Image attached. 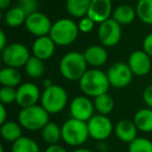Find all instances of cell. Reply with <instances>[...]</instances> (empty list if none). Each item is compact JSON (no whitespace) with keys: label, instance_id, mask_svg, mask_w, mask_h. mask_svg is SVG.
<instances>
[{"label":"cell","instance_id":"13","mask_svg":"<svg viewBox=\"0 0 152 152\" xmlns=\"http://www.w3.org/2000/svg\"><path fill=\"white\" fill-rule=\"evenodd\" d=\"M94 110V102L87 96H77L70 103V114L72 118L85 122H88L93 117Z\"/></svg>","mask_w":152,"mask_h":152},{"label":"cell","instance_id":"29","mask_svg":"<svg viewBox=\"0 0 152 152\" xmlns=\"http://www.w3.org/2000/svg\"><path fill=\"white\" fill-rule=\"evenodd\" d=\"M137 17L143 23L152 25V0H139L135 5Z\"/></svg>","mask_w":152,"mask_h":152},{"label":"cell","instance_id":"6","mask_svg":"<svg viewBox=\"0 0 152 152\" xmlns=\"http://www.w3.org/2000/svg\"><path fill=\"white\" fill-rule=\"evenodd\" d=\"M68 102V94L63 87L52 85L44 89L41 96V105L50 115H55L65 110Z\"/></svg>","mask_w":152,"mask_h":152},{"label":"cell","instance_id":"22","mask_svg":"<svg viewBox=\"0 0 152 152\" xmlns=\"http://www.w3.org/2000/svg\"><path fill=\"white\" fill-rule=\"evenodd\" d=\"M133 122L137 130L142 132H152V108H142L135 113Z\"/></svg>","mask_w":152,"mask_h":152},{"label":"cell","instance_id":"21","mask_svg":"<svg viewBox=\"0 0 152 152\" xmlns=\"http://www.w3.org/2000/svg\"><path fill=\"white\" fill-rule=\"evenodd\" d=\"M22 128L23 127L20 125L19 122H14V121H7L5 123L1 124L0 133L4 141L14 143L20 137H22Z\"/></svg>","mask_w":152,"mask_h":152},{"label":"cell","instance_id":"16","mask_svg":"<svg viewBox=\"0 0 152 152\" xmlns=\"http://www.w3.org/2000/svg\"><path fill=\"white\" fill-rule=\"evenodd\" d=\"M55 47H56V44L50 38V36L39 37L34 40L32 44L31 52L34 56L42 61H47L54 54Z\"/></svg>","mask_w":152,"mask_h":152},{"label":"cell","instance_id":"34","mask_svg":"<svg viewBox=\"0 0 152 152\" xmlns=\"http://www.w3.org/2000/svg\"><path fill=\"white\" fill-rule=\"evenodd\" d=\"M143 50L147 53L148 55L152 57V32L148 34L144 38L143 41Z\"/></svg>","mask_w":152,"mask_h":152},{"label":"cell","instance_id":"35","mask_svg":"<svg viewBox=\"0 0 152 152\" xmlns=\"http://www.w3.org/2000/svg\"><path fill=\"white\" fill-rule=\"evenodd\" d=\"M143 100L149 108H152V85L148 86L143 92Z\"/></svg>","mask_w":152,"mask_h":152},{"label":"cell","instance_id":"31","mask_svg":"<svg viewBox=\"0 0 152 152\" xmlns=\"http://www.w3.org/2000/svg\"><path fill=\"white\" fill-rule=\"evenodd\" d=\"M17 100V89L11 87H2L0 89V102L4 105H10Z\"/></svg>","mask_w":152,"mask_h":152},{"label":"cell","instance_id":"42","mask_svg":"<svg viewBox=\"0 0 152 152\" xmlns=\"http://www.w3.org/2000/svg\"><path fill=\"white\" fill-rule=\"evenodd\" d=\"M0 152H4V150H3V146H2V145L0 146Z\"/></svg>","mask_w":152,"mask_h":152},{"label":"cell","instance_id":"36","mask_svg":"<svg viewBox=\"0 0 152 152\" xmlns=\"http://www.w3.org/2000/svg\"><path fill=\"white\" fill-rule=\"evenodd\" d=\"M44 152H68V151L63 146L58 145V144H53V145H49L45 149Z\"/></svg>","mask_w":152,"mask_h":152},{"label":"cell","instance_id":"11","mask_svg":"<svg viewBox=\"0 0 152 152\" xmlns=\"http://www.w3.org/2000/svg\"><path fill=\"white\" fill-rule=\"evenodd\" d=\"M52 24L48 16L41 12H36L31 15L27 16L25 21V27L29 34L37 37L49 36Z\"/></svg>","mask_w":152,"mask_h":152},{"label":"cell","instance_id":"4","mask_svg":"<svg viewBox=\"0 0 152 152\" xmlns=\"http://www.w3.org/2000/svg\"><path fill=\"white\" fill-rule=\"evenodd\" d=\"M61 140L71 147H79L87 142L90 133L88 123L70 118L61 125Z\"/></svg>","mask_w":152,"mask_h":152},{"label":"cell","instance_id":"18","mask_svg":"<svg viewBox=\"0 0 152 152\" xmlns=\"http://www.w3.org/2000/svg\"><path fill=\"white\" fill-rule=\"evenodd\" d=\"M88 65L93 68H99L107 61L108 53L102 45H92L83 52Z\"/></svg>","mask_w":152,"mask_h":152},{"label":"cell","instance_id":"32","mask_svg":"<svg viewBox=\"0 0 152 152\" xmlns=\"http://www.w3.org/2000/svg\"><path fill=\"white\" fill-rule=\"evenodd\" d=\"M18 5L25 12L27 16L38 12V0H19Z\"/></svg>","mask_w":152,"mask_h":152},{"label":"cell","instance_id":"1","mask_svg":"<svg viewBox=\"0 0 152 152\" xmlns=\"http://www.w3.org/2000/svg\"><path fill=\"white\" fill-rule=\"evenodd\" d=\"M78 83L81 92L88 97L93 98L107 93L110 87L107 74L98 68L88 69Z\"/></svg>","mask_w":152,"mask_h":152},{"label":"cell","instance_id":"5","mask_svg":"<svg viewBox=\"0 0 152 152\" xmlns=\"http://www.w3.org/2000/svg\"><path fill=\"white\" fill-rule=\"evenodd\" d=\"M78 34V24H76L72 19L61 18L52 24L49 36L54 41L56 46L65 47L75 42Z\"/></svg>","mask_w":152,"mask_h":152},{"label":"cell","instance_id":"38","mask_svg":"<svg viewBox=\"0 0 152 152\" xmlns=\"http://www.w3.org/2000/svg\"><path fill=\"white\" fill-rule=\"evenodd\" d=\"M7 45L9 44H7V34H5V32L3 30H1L0 31V50L2 51Z\"/></svg>","mask_w":152,"mask_h":152},{"label":"cell","instance_id":"23","mask_svg":"<svg viewBox=\"0 0 152 152\" xmlns=\"http://www.w3.org/2000/svg\"><path fill=\"white\" fill-rule=\"evenodd\" d=\"M92 0H67L66 9L73 18H83L88 15Z\"/></svg>","mask_w":152,"mask_h":152},{"label":"cell","instance_id":"8","mask_svg":"<svg viewBox=\"0 0 152 152\" xmlns=\"http://www.w3.org/2000/svg\"><path fill=\"white\" fill-rule=\"evenodd\" d=\"M98 40L104 47H114L120 42L122 37V25L110 18L99 24L97 30Z\"/></svg>","mask_w":152,"mask_h":152},{"label":"cell","instance_id":"10","mask_svg":"<svg viewBox=\"0 0 152 152\" xmlns=\"http://www.w3.org/2000/svg\"><path fill=\"white\" fill-rule=\"evenodd\" d=\"M107 78L110 87L117 89H123L130 85L132 81L133 73L129 68L128 64L125 63H115L108 68Z\"/></svg>","mask_w":152,"mask_h":152},{"label":"cell","instance_id":"7","mask_svg":"<svg viewBox=\"0 0 152 152\" xmlns=\"http://www.w3.org/2000/svg\"><path fill=\"white\" fill-rule=\"evenodd\" d=\"M30 56V51L22 43H11L1 51V57L4 65L16 69L24 67Z\"/></svg>","mask_w":152,"mask_h":152},{"label":"cell","instance_id":"30","mask_svg":"<svg viewBox=\"0 0 152 152\" xmlns=\"http://www.w3.org/2000/svg\"><path fill=\"white\" fill-rule=\"evenodd\" d=\"M128 152H152V141L146 137H137L129 143Z\"/></svg>","mask_w":152,"mask_h":152},{"label":"cell","instance_id":"33","mask_svg":"<svg viewBox=\"0 0 152 152\" xmlns=\"http://www.w3.org/2000/svg\"><path fill=\"white\" fill-rule=\"evenodd\" d=\"M94 25H95V22L89 18L88 16L81 18L78 22V28L79 31L83 32V34H88V32L92 31V29L94 28Z\"/></svg>","mask_w":152,"mask_h":152},{"label":"cell","instance_id":"19","mask_svg":"<svg viewBox=\"0 0 152 152\" xmlns=\"http://www.w3.org/2000/svg\"><path fill=\"white\" fill-rule=\"evenodd\" d=\"M137 17V11L129 4L118 5L113 11L112 18L116 20L120 25H128L132 23Z\"/></svg>","mask_w":152,"mask_h":152},{"label":"cell","instance_id":"26","mask_svg":"<svg viewBox=\"0 0 152 152\" xmlns=\"http://www.w3.org/2000/svg\"><path fill=\"white\" fill-rule=\"evenodd\" d=\"M24 68H25L26 74L32 79L41 78L45 73L44 61L34 56V55L30 56V58L27 61V63L24 66Z\"/></svg>","mask_w":152,"mask_h":152},{"label":"cell","instance_id":"41","mask_svg":"<svg viewBox=\"0 0 152 152\" xmlns=\"http://www.w3.org/2000/svg\"><path fill=\"white\" fill-rule=\"evenodd\" d=\"M72 152H93V151L90 149H87V148H78V149H75Z\"/></svg>","mask_w":152,"mask_h":152},{"label":"cell","instance_id":"37","mask_svg":"<svg viewBox=\"0 0 152 152\" xmlns=\"http://www.w3.org/2000/svg\"><path fill=\"white\" fill-rule=\"evenodd\" d=\"M7 105L4 104H0V124H3V123L7 122Z\"/></svg>","mask_w":152,"mask_h":152},{"label":"cell","instance_id":"3","mask_svg":"<svg viewBox=\"0 0 152 152\" xmlns=\"http://www.w3.org/2000/svg\"><path fill=\"white\" fill-rule=\"evenodd\" d=\"M49 113L42 105L23 107L18 114V122L22 127L29 131L42 130L49 122Z\"/></svg>","mask_w":152,"mask_h":152},{"label":"cell","instance_id":"17","mask_svg":"<svg viewBox=\"0 0 152 152\" xmlns=\"http://www.w3.org/2000/svg\"><path fill=\"white\" fill-rule=\"evenodd\" d=\"M115 134L123 143H131L137 139V128L134 122L128 119H122L115 125Z\"/></svg>","mask_w":152,"mask_h":152},{"label":"cell","instance_id":"40","mask_svg":"<svg viewBox=\"0 0 152 152\" xmlns=\"http://www.w3.org/2000/svg\"><path fill=\"white\" fill-rule=\"evenodd\" d=\"M53 83H52V81L50 80L49 78H46V79H44L43 80V86H44V88L46 89V88H49V87H51Z\"/></svg>","mask_w":152,"mask_h":152},{"label":"cell","instance_id":"27","mask_svg":"<svg viewBox=\"0 0 152 152\" xmlns=\"http://www.w3.org/2000/svg\"><path fill=\"white\" fill-rule=\"evenodd\" d=\"M94 107L98 112V114L107 116L114 110L115 101L110 94H102L94 98Z\"/></svg>","mask_w":152,"mask_h":152},{"label":"cell","instance_id":"9","mask_svg":"<svg viewBox=\"0 0 152 152\" xmlns=\"http://www.w3.org/2000/svg\"><path fill=\"white\" fill-rule=\"evenodd\" d=\"M90 137L98 142H103L110 137L114 131V124L105 115H95L88 121Z\"/></svg>","mask_w":152,"mask_h":152},{"label":"cell","instance_id":"15","mask_svg":"<svg viewBox=\"0 0 152 152\" xmlns=\"http://www.w3.org/2000/svg\"><path fill=\"white\" fill-rule=\"evenodd\" d=\"M113 11L112 0H92L87 16L100 24L112 17Z\"/></svg>","mask_w":152,"mask_h":152},{"label":"cell","instance_id":"39","mask_svg":"<svg viewBox=\"0 0 152 152\" xmlns=\"http://www.w3.org/2000/svg\"><path fill=\"white\" fill-rule=\"evenodd\" d=\"M11 1L12 0H0V9L2 11H5L11 5Z\"/></svg>","mask_w":152,"mask_h":152},{"label":"cell","instance_id":"20","mask_svg":"<svg viewBox=\"0 0 152 152\" xmlns=\"http://www.w3.org/2000/svg\"><path fill=\"white\" fill-rule=\"evenodd\" d=\"M21 73L16 68L5 67L0 70V83L2 87L18 88L21 85Z\"/></svg>","mask_w":152,"mask_h":152},{"label":"cell","instance_id":"28","mask_svg":"<svg viewBox=\"0 0 152 152\" xmlns=\"http://www.w3.org/2000/svg\"><path fill=\"white\" fill-rule=\"evenodd\" d=\"M12 152H41L38 143L29 137H22L12 145Z\"/></svg>","mask_w":152,"mask_h":152},{"label":"cell","instance_id":"12","mask_svg":"<svg viewBox=\"0 0 152 152\" xmlns=\"http://www.w3.org/2000/svg\"><path fill=\"white\" fill-rule=\"evenodd\" d=\"M41 93L40 89L34 83H21L17 88V104L21 108L28 107L38 104L41 101Z\"/></svg>","mask_w":152,"mask_h":152},{"label":"cell","instance_id":"2","mask_svg":"<svg viewBox=\"0 0 152 152\" xmlns=\"http://www.w3.org/2000/svg\"><path fill=\"white\" fill-rule=\"evenodd\" d=\"M88 63L83 53L71 51L64 55L59 61V72L64 78L69 81H79L88 71Z\"/></svg>","mask_w":152,"mask_h":152},{"label":"cell","instance_id":"24","mask_svg":"<svg viewBox=\"0 0 152 152\" xmlns=\"http://www.w3.org/2000/svg\"><path fill=\"white\" fill-rule=\"evenodd\" d=\"M26 18H27L26 13L19 5H17L7 10L4 15V22L9 27L16 28L21 26L22 24H25Z\"/></svg>","mask_w":152,"mask_h":152},{"label":"cell","instance_id":"25","mask_svg":"<svg viewBox=\"0 0 152 152\" xmlns=\"http://www.w3.org/2000/svg\"><path fill=\"white\" fill-rule=\"evenodd\" d=\"M41 132L44 142L48 145L57 144L59 140H61V127H59L55 122L49 121L41 130Z\"/></svg>","mask_w":152,"mask_h":152},{"label":"cell","instance_id":"14","mask_svg":"<svg viewBox=\"0 0 152 152\" xmlns=\"http://www.w3.org/2000/svg\"><path fill=\"white\" fill-rule=\"evenodd\" d=\"M152 57L144 50H135L129 55L128 66L135 76H145L152 69Z\"/></svg>","mask_w":152,"mask_h":152}]
</instances>
